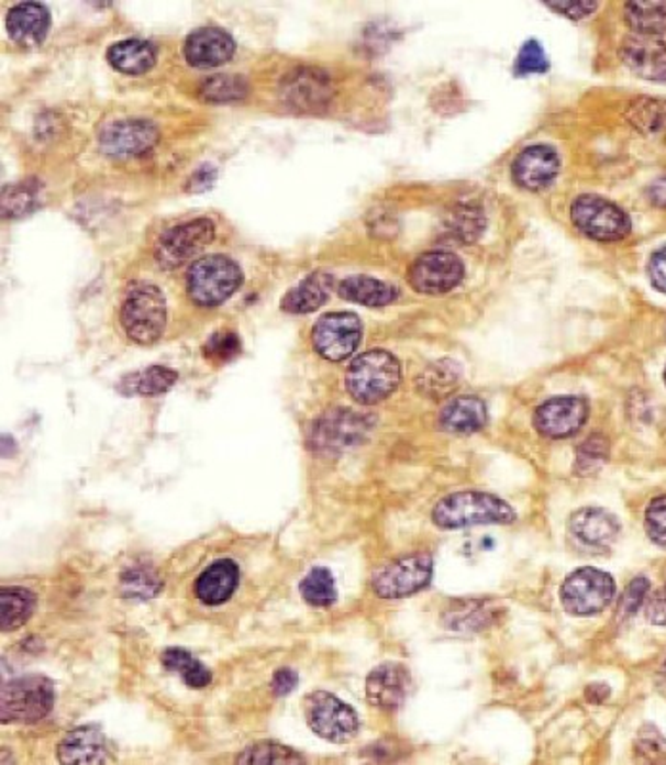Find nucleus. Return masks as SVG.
<instances>
[{"instance_id": "24", "label": "nucleus", "mask_w": 666, "mask_h": 765, "mask_svg": "<svg viewBox=\"0 0 666 765\" xmlns=\"http://www.w3.org/2000/svg\"><path fill=\"white\" fill-rule=\"evenodd\" d=\"M237 578L240 573L234 561H215L196 580V596L203 605H222L236 591Z\"/></svg>"}, {"instance_id": "15", "label": "nucleus", "mask_w": 666, "mask_h": 765, "mask_svg": "<svg viewBox=\"0 0 666 765\" xmlns=\"http://www.w3.org/2000/svg\"><path fill=\"white\" fill-rule=\"evenodd\" d=\"M157 129L149 121L142 119H125L113 121L102 129L100 133V147L110 157H136L146 154L156 146Z\"/></svg>"}, {"instance_id": "41", "label": "nucleus", "mask_w": 666, "mask_h": 765, "mask_svg": "<svg viewBox=\"0 0 666 765\" xmlns=\"http://www.w3.org/2000/svg\"><path fill=\"white\" fill-rule=\"evenodd\" d=\"M37 186L30 182L7 186L2 191V213L4 217H23L37 207Z\"/></svg>"}, {"instance_id": "45", "label": "nucleus", "mask_w": 666, "mask_h": 765, "mask_svg": "<svg viewBox=\"0 0 666 765\" xmlns=\"http://www.w3.org/2000/svg\"><path fill=\"white\" fill-rule=\"evenodd\" d=\"M203 353L209 361L229 362L242 353V341L234 332L213 333L203 346Z\"/></svg>"}, {"instance_id": "27", "label": "nucleus", "mask_w": 666, "mask_h": 765, "mask_svg": "<svg viewBox=\"0 0 666 765\" xmlns=\"http://www.w3.org/2000/svg\"><path fill=\"white\" fill-rule=\"evenodd\" d=\"M337 293L347 301L358 302L370 309H381L397 299L399 289L370 276H351L340 281Z\"/></svg>"}, {"instance_id": "53", "label": "nucleus", "mask_w": 666, "mask_h": 765, "mask_svg": "<svg viewBox=\"0 0 666 765\" xmlns=\"http://www.w3.org/2000/svg\"><path fill=\"white\" fill-rule=\"evenodd\" d=\"M609 695H611V689L603 684H592L586 689V699L590 700L592 705H601L603 700L609 699Z\"/></svg>"}, {"instance_id": "28", "label": "nucleus", "mask_w": 666, "mask_h": 765, "mask_svg": "<svg viewBox=\"0 0 666 765\" xmlns=\"http://www.w3.org/2000/svg\"><path fill=\"white\" fill-rule=\"evenodd\" d=\"M108 62L121 74H146L156 64V48L142 38H125L110 46Z\"/></svg>"}, {"instance_id": "50", "label": "nucleus", "mask_w": 666, "mask_h": 765, "mask_svg": "<svg viewBox=\"0 0 666 765\" xmlns=\"http://www.w3.org/2000/svg\"><path fill=\"white\" fill-rule=\"evenodd\" d=\"M215 167L213 165H201L200 169L193 170L192 177L186 182V190L200 193V191L209 190L211 186L215 185Z\"/></svg>"}, {"instance_id": "20", "label": "nucleus", "mask_w": 666, "mask_h": 765, "mask_svg": "<svg viewBox=\"0 0 666 765\" xmlns=\"http://www.w3.org/2000/svg\"><path fill=\"white\" fill-rule=\"evenodd\" d=\"M569 530L573 537L590 550H608L621 534L619 519L606 509H578L570 515Z\"/></svg>"}, {"instance_id": "49", "label": "nucleus", "mask_w": 666, "mask_h": 765, "mask_svg": "<svg viewBox=\"0 0 666 765\" xmlns=\"http://www.w3.org/2000/svg\"><path fill=\"white\" fill-rule=\"evenodd\" d=\"M548 8L570 20H585L598 10V2H550Z\"/></svg>"}, {"instance_id": "26", "label": "nucleus", "mask_w": 666, "mask_h": 765, "mask_svg": "<svg viewBox=\"0 0 666 765\" xmlns=\"http://www.w3.org/2000/svg\"><path fill=\"white\" fill-rule=\"evenodd\" d=\"M284 95L297 108L312 110V108L324 106L330 100L332 85L328 81L326 75L320 71L299 69L297 74L289 75Z\"/></svg>"}, {"instance_id": "4", "label": "nucleus", "mask_w": 666, "mask_h": 765, "mask_svg": "<svg viewBox=\"0 0 666 765\" xmlns=\"http://www.w3.org/2000/svg\"><path fill=\"white\" fill-rule=\"evenodd\" d=\"M244 281L242 268L224 255H208L190 266L186 291L198 307L213 309L236 293Z\"/></svg>"}, {"instance_id": "55", "label": "nucleus", "mask_w": 666, "mask_h": 765, "mask_svg": "<svg viewBox=\"0 0 666 765\" xmlns=\"http://www.w3.org/2000/svg\"><path fill=\"white\" fill-rule=\"evenodd\" d=\"M665 382H666V368H665Z\"/></svg>"}, {"instance_id": "10", "label": "nucleus", "mask_w": 666, "mask_h": 765, "mask_svg": "<svg viewBox=\"0 0 666 765\" xmlns=\"http://www.w3.org/2000/svg\"><path fill=\"white\" fill-rule=\"evenodd\" d=\"M433 578V559L428 553L402 555L387 563L371 578V589L381 599H402L428 588Z\"/></svg>"}, {"instance_id": "54", "label": "nucleus", "mask_w": 666, "mask_h": 765, "mask_svg": "<svg viewBox=\"0 0 666 765\" xmlns=\"http://www.w3.org/2000/svg\"><path fill=\"white\" fill-rule=\"evenodd\" d=\"M650 198L655 206L666 207V177L659 178L655 185H652Z\"/></svg>"}, {"instance_id": "51", "label": "nucleus", "mask_w": 666, "mask_h": 765, "mask_svg": "<svg viewBox=\"0 0 666 765\" xmlns=\"http://www.w3.org/2000/svg\"><path fill=\"white\" fill-rule=\"evenodd\" d=\"M297 685H299V676L296 669L280 668L273 676V692L276 697H286L289 692L296 691Z\"/></svg>"}, {"instance_id": "35", "label": "nucleus", "mask_w": 666, "mask_h": 765, "mask_svg": "<svg viewBox=\"0 0 666 765\" xmlns=\"http://www.w3.org/2000/svg\"><path fill=\"white\" fill-rule=\"evenodd\" d=\"M497 617L492 605L485 601H462L452 605L451 611L446 612V625L452 632H481Z\"/></svg>"}, {"instance_id": "23", "label": "nucleus", "mask_w": 666, "mask_h": 765, "mask_svg": "<svg viewBox=\"0 0 666 765\" xmlns=\"http://www.w3.org/2000/svg\"><path fill=\"white\" fill-rule=\"evenodd\" d=\"M489 421L487 404L479 397L452 398L441 412V425L444 431L454 434H471L481 431Z\"/></svg>"}, {"instance_id": "46", "label": "nucleus", "mask_w": 666, "mask_h": 765, "mask_svg": "<svg viewBox=\"0 0 666 765\" xmlns=\"http://www.w3.org/2000/svg\"><path fill=\"white\" fill-rule=\"evenodd\" d=\"M645 532L653 544L666 545V494L652 500L645 509Z\"/></svg>"}, {"instance_id": "9", "label": "nucleus", "mask_w": 666, "mask_h": 765, "mask_svg": "<svg viewBox=\"0 0 666 765\" xmlns=\"http://www.w3.org/2000/svg\"><path fill=\"white\" fill-rule=\"evenodd\" d=\"M303 712L312 733L328 743H348L355 739L360 728L355 710L332 692L314 691L307 695Z\"/></svg>"}, {"instance_id": "5", "label": "nucleus", "mask_w": 666, "mask_h": 765, "mask_svg": "<svg viewBox=\"0 0 666 765\" xmlns=\"http://www.w3.org/2000/svg\"><path fill=\"white\" fill-rule=\"evenodd\" d=\"M54 684L45 676L15 677L2 685L0 720L2 723H37L53 712Z\"/></svg>"}, {"instance_id": "29", "label": "nucleus", "mask_w": 666, "mask_h": 765, "mask_svg": "<svg viewBox=\"0 0 666 765\" xmlns=\"http://www.w3.org/2000/svg\"><path fill=\"white\" fill-rule=\"evenodd\" d=\"M626 121L647 138L666 141V100L636 98L626 108Z\"/></svg>"}, {"instance_id": "32", "label": "nucleus", "mask_w": 666, "mask_h": 765, "mask_svg": "<svg viewBox=\"0 0 666 765\" xmlns=\"http://www.w3.org/2000/svg\"><path fill=\"white\" fill-rule=\"evenodd\" d=\"M177 372L164 368V366H152V368L142 369V372L123 377V381L119 382V390L123 395L154 397V395L167 392L177 382Z\"/></svg>"}, {"instance_id": "38", "label": "nucleus", "mask_w": 666, "mask_h": 765, "mask_svg": "<svg viewBox=\"0 0 666 765\" xmlns=\"http://www.w3.org/2000/svg\"><path fill=\"white\" fill-rule=\"evenodd\" d=\"M301 596L312 607H330L337 601L333 574L324 567L312 568L301 581Z\"/></svg>"}, {"instance_id": "22", "label": "nucleus", "mask_w": 666, "mask_h": 765, "mask_svg": "<svg viewBox=\"0 0 666 765\" xmlns=\"http://www.w3.org/2000/svg\"><path fill=\"white\" fill-rule=\"evenodd\" d=\"M7 30L18 45H41L51 30V12L38 2H20L8 12Z\"/></svg>"}, {"instance_id": "7", "label": "nucleus", "mask_w": 666, "mask_h": 765, "mask_svg": "<svg viewBox=\"0 0 666 765\" xmlns=\"http://www.w3.org/2000/svg\"><path fill=\"white\" fill-rule=\"evenodd\" d=\"M617 586L611 574L600 568H577L563 580L559 589L563 609L575 617H592L614 601Z\"/></svg>"}, {"instance_id": "12", "label": "nucleus", "mask_w": 666, "mask_h": 765, "mask_svg": "<svg viewBox=\"0 0 666 765\" xmlns=\"http://www.w3.org/2000/svg\"><path fill=\"white\" fill-rule=\"evenodd\" d=\"M363 339L360 318L353 312H330L312 328V345L330 362H341L355 353Z\"/></svg>"}, {"instance_id": "36", "label": "nucleus", "mask_w": 666, "mask_h": 765, "mask_svg": "<svg viewBox=\"0 0 666 765\" xmlns=\"http://www.w3.org/2000/svg\"><path fill=\"white\" fill-rule=\"evenodd\" d=\"M162 663L169 672H175V674L182 677V681L188 687H192V689H203V687H208L213 681L211 672L198 658H193L186 648H167L164 655H162Z\"/></svg>"}, {"instance_id": "42", "label": "nucleus", "mask_w": 666, "mask_h": 765, "mask_svg": "<svg viewBox=\"0 0 666 765\" xmlns=\"http://www.w3.org/2000/svg\"><path fill=\"white\" fill-rule=\"evenodd\" d=\"M485 226L481 209L471 206H458L448 214V230L462 242H474Z\"/></svg>"}, {"instance_id": "34", "label": "nucleus", "mask_w": 666, "mask_h": 765, "mask_svg": "<svg viewBox=\"0 0 666 765\" xmlns=\"http://www.w3.org/2000/svg\"><path fill=\"white\" fill-rule=\"evenodd\" d=\"M234 765H307L299 752L286 744L260 741L237 754Z\"/></svg>"}, {"instance_id": "3", "label": "nucleus", "mask_w": 666, "mask_h": 765, "mask_svg": "<svg viewBox=\"0 0 666 765\" xmlns=\"http://www.w3.org/2000/svg\"><path fill=\"white\" fill-rule=\"evenodd\" d=\"M165 324L167 301L162 289L146 281L129 287L121 307V325L126 337L138 345H152L164 335Z\"/></svg>"}, {"instance_id": "52", "label": "nucleus", "mask_w": 666, "mask_h": 765, "mask_svg": "<svg viewBox=\"0 0 666 765\" xmlns=\"http://www.w3.org/2000/svg\"><path fill=\"white\" fill-rule=\"evenodd\" d=\"M647 620L655 625H666V581L665 586L647 601Z\"/></svg>"}, {"instance_id": "14", "label": "nucleus", "mask_w": 666, "mask_h": 765, "mask_svg": "<svg viewBox=\"0 0 666 765\" xmlns=\"http://www.w3.org/2000/svg\"><path fill=\"white\" fill-rule=\"evenodd\" d=\"M588 402L580 397H555L534 412V428L546 439H569L585 428Z\"/></svg>"}, {"instance_id": "16", "label": "nucleus", "mask_w": 666, "mask_h": 765, "mask_svg": "<svg viewBox=\"0 0 666 765\" xmlns=\"http://www.w3.org/2000/svg\"><path fill=\"white\" fill-rule=\"evenodd\" d=\"M622 64L645 81H666V43L661 37L630 33L621 45Z\"/></svg>"}, {"instance_id": "2", "label": "nucleus", "mask_w": 666, "mask_h": 765, "mask_svg": "<svg viewBox=\"0 0 666 765\" xmlns=\"http://www.w3.org/2000/svg\"><path fill=\"white\" fill-rule=\"evenodd\" d=\"M400 377L399 361L387 351L374 348L360 354L348 366L345 387L356 402L364 406L378 404L397 390Z\"/></svg>"}, {"instance_id": "6", "label": "nucleus", "mask_w": 666, "mask_h": 765, "mask_svg": "<svg viewBox=\"0 0 666 765\" xmlns=\"http://www.w3.org/2000/svg\"><path fill=\"white\" fill-rule=\"evenodd\" d=\"M374 428L370 415L337 408L314 421L309 446L322 456H337L366 441Z\"/></svg>"}, {"instance_id": "30", "label": "nucleus", "mask_w": 666, "mask_h": 765, "mask_svg": "<svg viewBox=\"0 0 666 765\" xmlns=\"http://www.w3.org/2000/svg\"><path fill=\"white\" fill-rule=\"evenodd\" d=\"M459 379H462V369L458 364L444 358V361L433 362L431 366L423 369L415 385L423 397L439 400V398L448 397L452 390L458 387Z\"/></svg>"}, {"instance_id": "48", "label": "nucleus", "mask_w": 666, "mask_h": 765, "mask_svg": "<svg viewBox=\"0 0 666 765\" xmlns=\"http://www.w3.org/2000/svg\"><path fill=\"white\" fill-rule=\"evenodd\" d=\"M647 276L657 291L666 293V245L653 253L647 265Z\"/></svg>"}, {"instance_id": "17", "label": "nucleus", "mask_w": 666, "mask_h": 765, "mask_svg": "<svg viewBox=\"0 0 666 765\" xmlns=\"http://www.w3.org/2000/svg\"><path fill=\"white\" fill-rule=\"evenodd\" d=\"M59 765H106L110 744L98 725H81L64 735L56 749Z\"/></svg>"}, {"instance_id": "33", "label": "nucleus", "mask_w": 666, "mask_h": 765, "mask_svg": "<svg viewBox=\"0 0 666 765\" xmlns=\"http://www.w3.org/2000/svg\"><path fill=\"white\" fill-rule=\"evenodd\" d=\"M624 22L632 33L661 37L666 31V2H629L624 7Z\"/></svg>"}, {"instance_id": "19", "label": "nucleus", "mask_w": 666, "mask_h": 765, "mask_svg": "<svg viewBox=\"0 0 666 765\" xmlns=\"http://www.w3.org/2000/svg\"><path fill=\"white\" fill-rule=\"evenodd\" d=\"M410 691V672L402 664H379L366 677V699L379 710H397Z\"/></svg>"}, {"instance_id": "39", "label": "nucleus", "mask_w": 666, "mask_h": 765, "mask_svg": "<svg viewBox=\"0 0 666 765\" xmlns=\"http://www.w3.org/2000/svg\"><path fill=\"white\" fill-rule=\"evenodd\" d=\"M634 762L636 765H666V736L652 723H645L637 731Z\"/></svg>"}, {"instance_id": "13", "label": "nucleus", "mask_w": 666, "mask_h": 765, "mask_svg": "<svg viewBox=\"0 0 666 765\" xmlns=\"http://www.w3.org/2000/svg\"><path fill=\"white\" fill-rule=\"evenodd\" d=\"M466 276L464 265L454 253L430 251L414 260L408 273V281L423 295H443L458 287Z\"/></svg>"}, {"instance_id": "21", "label": "nucleus", "mask_w": 666, "mask_h": 765, "mask_svg": "<svg viewBox=\"0 0 666 765\" xmlns=\"http://www.w3.org/2000/svg\"><path fill=\"white\" fill-rule=\"evenodd\" d=\"M236 51L234 38L221 27H201L188 35L185 56L193 67H217L226 64Z\"/></svg>"}, {"instance_id": "43", "label": "nucleus", "mask_w": 666, "mask_h": 765, "mask_svg": "<svg viewBox=\"0 0 666 765\" xmlns=\"http://www.w3.org/2000/svg\"><path fill=\"white\" fill-rule=\"evenodd\" d=\"M609 442L601 434H593L582 442L577 452V472L592 473L608 462Z\"/></svg>"}, {"instance_id": "40", "label": "nucleus", "mask_w": 666, "mask_h": 765, "mask_svg": "<svg viewBox=\"0 0 666 765\" xmlns=\"http://www.w3.org/2000/svg\"><path fill=\"white\" fill-rule=\"evenodd\" d=\"M247 81L240 75H213L201 82L200 96L208 102H232L247 95Z\"/></svg>"}, {"instance_id": "25", "label": "nucleus", "mask_w": 666, "mask_h": 765, "mask_svg": "<svg viewBox=\"0 0 666 765\" xmlns=\"http://www.w3.org/2000/svg\"><path fill=\"white\" fill-rule=\"evenodd\" d=\"M333 276L324 273H314L304 278L299 286L289 289L288 293L281 299V310L289 314H309L319 310L324 302L330 299L332 293Z\"/></svg>"}, {"instance_id": "44", "label": "nucleus", "mask_w": 666, "mask_h": 765, "mask_svg": "<svg viewBox=\"0 0 666 765\" xmlns=\"http://www.w3.org/2000/svg\"><path fill=\"white\" fill-rule=\"evenodd\" d=\"M550 62L544 46L539 41H526L525 45L521 46L518 58H515V74L521 77L526 75L546 74L548 71Z\"/></svg>"}, {"instance_id": "18", "label": "nucleus", "mask_w": 666, "mask_h": 765, "mask_svg": "<svg viewBox=\"0 0 666 765\" xmlns=\"http://www.w3.org/2000/svg\"><path fill=\"white\" fill-rule=\"evenodd\" d=\"M559 157L555 154L554 147L531 146L523 149L513 162L511 175L515 185L525 190L541 191L554 185L555 178L559 175Z\"/></svg>"}, {"instance_id": "37", "label": "nucleus", "mask_w": 666, "mask_h": 765, "mask_svg": "<svg viewBox=\"0 0 666 765\" xmlns=\"http://www.w3.org/2000/svg\"><path fill=\"white\" fill-rule=\"evenodd\" d=\"M121 584V594L129 599H142L148 601L152 597L159 594V589L164 588V581L159 578V574L154 568L133 567L126 568L121 573L119 578Z\"/></svg>"}, {"instance_id": "11", "label": "nucleus", "mask_w": 666, "mask_h": 765, "mask_svg": "<svg viewBox=\"0 0 666 765\" xmlns=\"http://www.w3.org/2000/svg\"><path fill=\"white\" fill-rule=\"evenodd\" d=\"M215 237V224L209 219L182 222L167 230L156 245L157 265L164 270H175L186 260L206 250Z\"/></svg>"}, {"instance_id": "8", "label": "nucleus", "mask_w": 666, "mask_h": 765, "mask_svg": "<svg viewBox=\"0 0 666 765\" xmlns=\"http://www.w3.org/2000/svg\"><path fill=\"white\" fill-rule=\"evenodd\" d=\"M570 221L580 234L598 242H621L632 232L629 214L613 201L593 193L578 196L573 201Z\"/></svg>"}, {"instance_id": "47", "label": "nucleus", "mask_w": 666, "mask_h": 765, "mask_svg": "<svg viewBox=\"0 0 666 765\" xmlns=\"http://www.w3.org/2000/svg\"><path fill=\"white\" fill-rule=\"evenodd\" d=\"M650 580L645 576H637L634 580L630 581L629 588L624 591L621 601V617L622 619H630L634 617L642 607H644L645 601H647V594H650Z\"/></svg>"}, {"instance_id": "31", "label": "nucleus", "mask_w": 666, "mask_h": 765, "mask_svg": "<svg viewBox=\"0 0 666 765\" xmlns=\"http://www.w3.org/2000/svg\"><path fill=\"white\" fill-rule=\"evenodd\" d=\"M35 605H37V597L33 596L30 589H0V607H2L0 628H2V632H14L18 628H22L33 617Z\"/></svg>"}, {"instance_id": "1", "label": "nucleus", "mask_w": 666, "mask_h": 765, "mask_svg": "<svg viewBox=\"0 0 666 765\" xmlns=\"http://www.w3.org/2000/svg\"><path fill=\"white\" fill-rule=\"evenodd\" d=\"M515 521V511L508 501L495 494H448L433 509V523L443 530L469 529L485 524H510Z\"/></svg>"}]
</instances>
